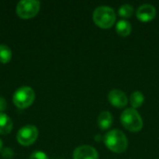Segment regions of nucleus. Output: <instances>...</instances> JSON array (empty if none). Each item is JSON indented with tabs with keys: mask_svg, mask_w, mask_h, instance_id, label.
Listing matches in <instances>:
<instances>
[{
	"mask_svg": "<svg viewBox=\"0 0 159 159\" xmlns=\"http://www.w3.org/2000/svg\"><path fill=\"white\" fill-rule=\"evenodd\" d=\"M92 18L95 24L102 29H107L112 27L116 20V16L114 8L109 6L97 7L93 11Z\"/></svg>",
	"mask_w": 159,
	"mask_h": 159,
	"instance_id": "obj_2",
	"label": "nucleus"
},
{
	"mask_svg": "<svg viewBox=\"0 0 159 159\" xmlns=\"http://www.w3.org/2000/svg\"><path fill=\"white\" fill-rule=\"evenodd\" d=\"M7 108V102L4 98L0 97V112L3 113Z\"/></svg>",
	"mask_w": 159,
	"mask_h": 159,
	"instance_id": "obj_18",
	"label": "nucleus"
},
{
	"mask_svg": "<svg viewBox=\"0 0 159 159\" xmlns=\"http://www.w3.org/2000/svg\"><path fill=\"white\" fill-rule=\"evenodd\" d=\"M98 126L101 129L106 130L110 129L113 125V116L109 111H102L99 116L97 119Z\"/></svg>",
	"mask_w": 159,
	"mask_h": 159,
	"instance_id": "obj_10",
	"label": "nucleus"
},
{
	"mask_svg": "<svg viewBox=\"0 0 159 159\" xmlns=\"http://www.w3.org/2000/svg\"><path fill=\"white\" fill-rule=\"evenodd\" d=\"M106 147L114 153L121 154L128 148L129 142L125 133L119 129H112L103 136Z\"/></svg>",
	"mask_w": 159,
	"mask_h": 159,
	"instance_id": "obj_1",
	"label": "nucleus"
},
{
	"mask_svg": "<svg viewBox=\"0 0 159 159\" xmlns=\"http://www.w3.org/2000/svg\"><path fill=\"white\" fill-rule=\"evenodd\" d=\"M40 9V2L35 0L20 1L16 7L17 15L24 20L34 18L37 15Z\"/></svg>",
	"mask_w": 159,
	"mask_h": 159,
	"instance_id": "obj_5",
	"label": "nucleus"
},
{
	"mask_svg": "<svg viewBox=\"0 0 159 159\" xmlns=\"http://www.w3.org/2000/svg\"><path fill=\"white\" fill-rule=\"evenodd\" d=\"M2 147H3V143H2V140L0 139V151H2Z\"/></svg>",
	"mask_w": 159,
	"mask_h": 159,
	"instance_id": "obj_20",
	"label": "nucleus"
},
{
	"mask_svg": "<svg viewBox=\"0 0 159 159\" xmlns=\"http://www.w3.org/2000/svg\"><path fill=\"white\" fill-rule=\"evenodd\" d=\"M143 102H144V95L143 94V92H141L139 90L132 92V94L129 97V102L133 109L141 107L143 105Z\"/></svg>",
	"mask_w": 159,
	"mask_h": 159,
	"instance_id": "obj_13",
	"label": "nucleus"
},
{
	"mask_svg": "<svg viewBox=\"0 0 159 159\" xmlns=\"http://www.w3.org/2000/svg\"><path fill=\"white\" fill-rule=\"evenodd\" d=\"M30 159H48L47 154H45L44 152L41 151H36L34 153H33L30 157Z\"/></svg>",
	"mask_w": 159,
	"mask_h": 159,
	"instance_id": "obj_17",
	"label": "nucleus"
},
{
	"mask_svg": "<svg viewBox=\"0 0 159 159\" xmlns=\"http://www.w3.org/2000/svg\"><path fill=\"white\" fill-rule=\"evenodd\" d=\"M74 159H98V151L90 145H81L75 149L73 153Z\"/></svg>",
	"mask_w": 159,
	"mask_h": 159,
	"instance_id": "obj_8",
	"label": "nucleus"
},
{
	"mask_svg": "<svg viewBox=\"0 0 159 159\" xmlns=\"http://www.w3.org/2000/svg\"><path fill=\"white\" fill-rule=\"evenodd\" d=\"M120 121L125 129L131 132H138L143 127V121L141 115L133 108H127L124 110L120 116Z\"/></svg>",
	"mask_w": 159,
	"mask_h": 159,
	"instance_id": "obj_3",
	"label": "nucleus"
},
{
	"mask_svg": "<svg viewBox=\"0 0 159 159\" xmlns=\"http://www.w3.org/2000/svg\"><path fill=\"white\" fill-rule=\"evenodd\" d=\"M156 15H157V9L155 6L151 4H143L138 7L136 11L137 18L143 22L152 20L156 17Z\"/></svg>",
	"mask_w": 159,
	"mask_h": 159,
	"instance_id": "obj_9",
	"label": "nucleus"
},
{
	"mask_svg": "<svg viewBox=\"0 0 159 159\" xmlns=\"http://www.w3.org/2000/svg\"><path fill=\"white\" fill-rule=\"evenodd\" d=\"M13 128V122L11 118L5 113L0 112V134L7 135L9 134Z\"/></svg>",
	"mask_w": 159,
	"mask_h": 159,
	"instance_id": "obj_11",
	"label": "nucleus"
},
{
	"mask_svg": "<svg viewBox=\"0 0 159 159\" xmlns=\"http://www.w3.org/2000/svg\"><path fill=\"white\" fill-rule=\"evenodd\" d=\"M12 58V51L7 45H0V62L7 63Z\"/></svg>",
	"mask_w": 159,
	"mask_h": 159,
	"instance_id": "obj_14",
	"label": "nucleus"
},
{
	"mask_svg": "<svg viewBox=\"0 0 159 159\" xmlns=\"http://www.w3.org/2000/svg\"><path fill=\"white\" fill-rule=\"evenodd\" d=\"M108 101L113 106L116 108H123L128 104L129 99L125 92L118 89H114L108 93Z\"/></svg>",
	"mask_w": 159,
	"mask_h": 159,
	"instance_id": "obj_7",
	"label": "nucleus"
},
{
	"mask_svg": "<svg viewBox=\"0 0 159 159\" xmlns=\"http://www.w3.org/2000/svg\"><path fill=\"white\" fill-rule=\"evenodd\" d=\"M101 139H102V137H101L100 135H96V136H95V140H96L97 142H99Z\"/></svg>",
	"mask_w": 159,
	"mask_h": 159,
	"instance_id": "obj_19",
	"label": "nucleus"
},
{
	"mask_svg": "<svg viewBox=\"0 0 159 159\" xmlns=\"http://www.w3.org/2000/svg\"><path fill=\"white\" fill-rule=\"evenodd\" d=\"M131 30H132V25L127 20H120L116 24V31L122 37H126L129 35Z\"/></svg>",
	"mask_w": 159,
	"mask_h": 159,
	"instance_id": "obj_12",
	"label": "nucleus"
},
{
	"mask_svg": "<svg viewBox=\"0 0 159 159\" xmlns=\"http://www.w3.org/2000/svg\"><path fill=\"white\" fill-rule=\"evenodd\" d=\"M1 154H2V157H3L4 158L7 159H11L13 157V155H14L13 151H12L11 148H9V147H7V148L2 149Z\"/></svg>",
	"mask_w": 159,
	"mask_h": 159,
	"instance_id": "obj_16",
	"label": "nucleus"
},
{
	"mask_svg": "<svg viewBox=\"0 0 159 159\" xmlns=\"http://www.w3.org/2000/svg\"><path fill=\"white\" fill-rule=\"evenodd\" d=\"M38 137V129L34 125H26L17 133V141L22 146L32 145Z\"/></svg>",
	"mask_w": 159,
	"mask_h": 159,
	"instance_id": "obj_6",
	"label": "nucleus"
},
{
	"mask_svg": "<svg viewBox=\"0 0 159 159\" xmlns=\"http://www.w3.org/2000/svg\"><path fill=\"white\" fill-rule=\"evenodd\" d=\"M133 12H134V7L130 4H124L120 6L118 9V13L122 18H129L132 16Z\"/></svg>",
	"mask_w": 159,
	"mask_h": 159,
	"instance_id": "obj_15",
	"label": "nucleus"
},
{
	"mask_svg": "<svg viewBox=\"0 0 159 159\" xmlns=\"http://www.w3.org/2000/svg\"><path fill=\"white\" fill-rule=\"evenodd\" d=\"M35 99V93L30 87H20L13 94V103L20 109L28 108L33 104Z\"/></svg>",
	"mask_w": 159,
	"mask_h": 159,
	"instance_id": "obj_4",
	"label": "nucleus"
}]
</instances>
